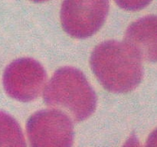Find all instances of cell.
Wrapping results in <instances>:
<instances>
[{
	"mask_svg": "<svg viewBox=\"0 0 157 147\" xmlns=\"http://www.w3.org/2000/svg\"><path fill=\"white\" fill-rule=\"evenodd\" d=\"M124 43L141 60L157 62V15H148L132 23L126 31Z\"/></svg>",
	"mask_w": 157,
	"mask_h": 147,
	"instance_id": "8992f818",
	"label": "cell"
},
{
	"mask_svg": "<svg viewBox=\"0 0 157 147\" xmlns=\"http://www.w3.org/2000/svg\"><path fill=\"white\" fill-rule=\"evenodd\" d=\"M32 1L35 2H45L48 1V0H32Z\"/></svg>",
	"mask_w": 157,
	"mask_h": 147,
	"instance_id": "8fae6325",
	"label": "cell"
},
{
	"mask_svg": "<svg viewBox=\"0 0 157 147\" xmlns=\"http://www.w3.org/2000/svg\"><path fill=\"white\" fill-rule=\"evenodd\" d=\"M46 79L45 70L38 61L22 58L6 67L2 83L9 96L21 102H30L41 94Z\"/></svg>",
	"mask_w": 157,
	"mask_h": 147,
	"instance_id": "5b68a950",
	"label": "cell"
},
{
	"mask_svg": "<svg viewBox=\"0 0 157 147\" xmlns=\"http://www.w3.org/2000/svg\"><path fill=\"white\" fill-rule=\"evenodd\" d=\"M152 0H114L118 6L127 11H139L147 7Z\"/></svg>",
	"mask_w": 157,
	"mask_h": 147,
	"instance_id": "ba28073f",
	"label": "cell"
},
{
	"mask_svg": "<svg viewBox=\"0 0 157 147\" xmlns=\"http://www.w3.org/2000/svg\"><path fill=\"white\" fill-rule=\"evenodd\" d=\"M108 11L109 0H64L61 25L71 37L89 38L101 29Z\"/></svg>",
	"mask_w": 157,
	"mask_h": 147,
	"instance_id": "277c9868",
	"label": "cell"
},
{
	"mask_svg": "<svg viewBox=\"0 0 157 147\" xmlns=\"http://www.w3.org/2000/svg\"><path fill=\"white\" fill-rule=\"evenodd\" d=\"M31 147H71L74 126L67 115L58 110L35 112L26 123Z\"/></svg>",
	"mask_w": 157,
	"mask_h": 147,
	"instance_id": "3957f363",
	"label": "cell"
},
{
	"mask_svg": "<svg viewBox=\"0 0 157 147\" xmlns=\"http://www.w3.org/2000/svg\"><path fill=\"white\" fill-rule=\"evenodd\" d=\"M122 147H142L139 139L135 135H131Z\"/></svg>",
	"mask_w": 157,
	"mask_h": 147,
	"instance_id": "30bf717a",
	"label": "cell"
},
{
	"mask_svg": "<svg viewBox=\"0 0 157 147\" xmlns=\"http://www.w3.org/2000/svg\"><path fill=\"white\" fill-rule=\"evenodd\" d=\"M0 147H27L18 123L2 111H0Z\"/></svg>",
	"mask_w": 157,
	"mask_h": 147,
	"instance_id": "52a82bcc",
	"label": "cell"
},
{
	"mask_svg": "<svg viewBox=\"0 0 157 147\" xmlns=\"http://www.w3.org/2000/svg\"><path fill=\"white\" fill-rule=\"evenodd\" d=\"M145 147H157V129L150 134L146 142Z\"/></svg>",
	"mask_w": 157,
	"mask_h": 147,
	"instance_id": "9c48e42d",
	"label": "cell"
},
{
	"mask_svg": "<svg viewBox=\"0 0 157 147\" xmlns=\"http://www.w3.org/2000/svg\"><path fill=\"white\" fill-rule=\"evenodd\" d=\"M44 101L75 122L90 117L95 111L97 96L84 74L78 69H58L44 88Z\"/></svg>",
	"mask_w": 157,
	"mask_h": 147,
	"instance_id": "7a4b0ae2",
	"label": "cell"
},
{
	"mask_svg": "<svg viewBox=\"0 0 157 147\" xmlns=\"http://www.w3.org/2000/svg\"><path fill=\"white\" fill-rule=\"evenodd\" d=\"M90 64L101 85L113 93L132 91L144 75L140 57L126 43L113 40L101 43L94 49Z\"/></svg>",
	"mask_w": 157,
	"mask_h": 147,
	"instance_id": "6da1fadb",
	"label": "cell"
}]
</instances>
